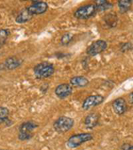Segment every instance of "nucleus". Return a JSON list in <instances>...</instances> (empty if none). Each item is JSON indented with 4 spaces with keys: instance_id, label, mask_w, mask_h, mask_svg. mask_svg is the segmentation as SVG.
<instances>
[{
    "instance_id": "f3484780",
    "label": "nucleus",
    "mask_w": 133,
    "mask_h": 150,
    "mask_svg": "<svg viewBox=\"0 0 133 150\" xmlns=\"http://www.w3.org/2000/svg\"><path fill=\"white\" fill-rule=\"evenodd\" d=\"M106 23L110 27V28H113V27H115L116 26V23H117V16L115 15V14H112V13H109V14H107L104 19H103Z\"/></svg>"
},
{
    "instance_id": "7ed1b4c3",
    "label": "nucleus",
    "mask_w": 133,
    "mask_h": 150,
    "mask_svg": "<svg viewBox=\"0 0 133 150\" xmlns=\"http://www.w3.org/2000/svg\"><path fill=\"white\" fill-rule=\"evenodd\" d=\"M93 139V136L91 133H80V134H76L71 136L68 142H66V145L69 148H76L79 146H81L82 144L88 142L90 140H91Z\"/></svg>"
},
{
    "instance_id": "dca6fc26",
    "label": "nucleus",
    "mask_w": 133,
    "mask_h": 150,
    "mask_svg": "<svg viewBox=\"0 0 133 150\" xmlns=\"http://www.w3.org/2000/svg\"><path fill=\"white\" fill-rule=\"evenodd\" d=\"M130 5H131V1H129V0H120V1H118V7L120 13H127L130 9Z\"/></svg>"
},
{
    "instance_id": "1a4fd4ad",
    "label": "nucleus",
    "mask_w": 133,
    "mask_h": 150,
    "mask_svg": "<svg viewBox=\"0 0 133 150\" xmlns=\"http://www.w3.org/2000/svg\"><path fill=\"white\" fill-rule=\"evenodd\" d=\"M22 63V61L16 57H11L6 59V61L0 64V70H13L20 67Z\"/></svg>"
},
{
    "instance_id": "412c9836",
    "label": "nucleus",
    "mask_w": 133,
    "mask_h": 150,
    "mask_svg": "<svg viewBox=\"0 0 133 150\" xmlns=\"http://www.w3.org/2000/svg\"><path fill=\"white\" fill-rule=\"evenodd\" d=\"M131 50V44L130 43H125L121 47V52H126Z\"/></svg>"
},
{
    "instance_id": "a211bd4d",
    "label": "nucleus",
    "mask_w": 133,
    "mask_h": 150,
    "mask_svg": "<svg viewBox=\"0 0 133 150\" xmlns=\"http://www.w3.org/2000/svg\"><path fill=\"white\" fill-rule=\"evenodd\" d=\"M9 35L10 31L8 29H0V48H2V46L6 44Z\"/></svg>"
},
{
    "instance_id": "20e7f679",
    "label": "nucleus",
    "mask_w": 133,
    "mask_h": 150,
    "mask_svg": "<svg viewBox=\"0 0 133 150\" xmlns=\"http://www.w3.org/2000/svg\"><path fill=\"white\" fill-rule=\"evenodd\" d=\"M96 13V6L94 4L85 5L83 6L79 7L75 12V17L81 20H87L92 17Z\"/></svg>"
},
{
    "instance_id": "f257e3e1",
    "label": "nucleus",
    "mask_w": 133,
    "mask_h": 150,
    "mask_svg": "<svg viewBox=\"0 0 133 150\" xmlns=\"http://www.w3.org/2000/svg\"><path fill=\"white\" fill-rule=\"evenodd\" d=\"M34 73L38 79L48 78L53 75L54 67L49 62H42L34 68Z\"/></svg>"
},
{
    "instance_id": "f03ea898",
    "label": "nucleus",
    "mask_w": 133,
    "mask_h": 150,
    "mask_svg": "<svg viewBox=\"0 0 133 150\" xmlns=\"http://www.w3.org/2000/svg\"><path fill=\"white\" fill-rule=\"evenodd\" d=\"M73 126H74V120L68 116H61L58 118L53 125L54 130L59 133H64L69 132Z\"/></svg>"
},
{
    "instance_id": "0eeeda50",
    "label": "nucleus",
    "mask_w": 133,
    "mask_h": 150,
    "mask_svg": "<svg viewBox=\"0 0 133 150\" xmlns=\"http://www.w3.org/2000/svg\"><path fill=\"white\" fill-rule=\"evenodd\" d=\"M28 12L34 16V15H39L45 13L48 9V5L45 2L43 1H34L32 4L27 7Z\"/></svg>"
},
{
    "instance_id": "9b49d317",
    "label": "nucleus",
    "mask_w": 133,
    "mask_h": 150,
    "mask_svg": "<svg viewBox=\"0 0 133 150\" xmlns=\"http://www.w3.org/2000/svg\"><path fill=\"white\" fill-rule=\"evenodd\" d=\"M113 109L115 114L122 115L127 111V103L124 99L118 98L113 102Z\"/></svg>"
},
{
    "instance_id": "aec40b11",
    "label": "nucleus",
    "mask_w": 133,
    "mask_h": 150,
    "mask_svg": "<svg viewBox=\"0 0 133 150\" xmlns=\"http://www.w3.org/2000/svg\"><path fill=\"white\" fill-rule=\"evenodd\" d=\"M72 39H73V37L69 33H66L61 38V44L63 45H68L72 41Z\"/></svg>"
},
{
    "instance_id": "2eb2a0df",
    "label": "nucleus",
    "mask_w": 133,
    "mask_h": 150,
    "mask_svg": "<svg viewBox=\"0 0 133 150\" xmlns=\"http://www.w3.org/2000/svg\"><path fill=\"white\" fill-rule=\"evenodd\" d=\"M96 6V12H103L109 10L113 7V4L105 1V0H101V1H95L94 3Z\"/></svg>"
},
{
    "instance_id": "6e6552de",
    "label": "nucleus",
    "mask_w": 133,
    "mask_h": 150,
    "mask_svg": "<svg viewBox=\"0 0 133 150\" xmlns=\"http://www.w3.org/2000/svg\"><path fill=\"white\" fill-rule=\"evenodd\" d=\"M104 101V97L101 95H91L87 97L83 103V108L84 110H89L93 107H96L99 104H101Z\"/></svg>"
},
{
    "instance_id": "f8f14e48",
    "label": "nucleus",
    "mask_w": 133,
    "mask_h": 150,
    "mask_svg": "<svg viewBox=\"0 0 133 150\" xmlns=\"http://www.w3.org/2000/svg\"><path fill=\"white\" fill-rule=\"evenodd\" d=\"M99 115L97 113H91L89 114L84 120V125L87 129H93L98 124Z\"/></svg>"
},
{
    "instance_id": "4be33fe9",
    "label": "nucleus",
    "mask_w": 133,
    "mask_h": 150,
    "mask_svg": "<svg viewBox=\"0 0 133 150\" xmlns=\"http://www.w3.org/2000/svg\"><path fill=\"white\" fill-rule=\"evenodd\" d=\"M122 150H133L132 145L128 144V143H125V144H123L122 146Z\"/></svg>"
},
{
    "instance_id": "423d86ee",
    "label": "nucleus",
    "mask_w": 133,
    "mask_h": 150,
    "mask_svg": "<svg viewBox=\"0 0 133 150\" xmlns=\"http://www.w3.org/2000/svg\"><path fill=\"white\" fill-rule=\"evenodd\" d=\"M108 47V44L104 40H97L96 42L92 43L87 49V54L91 56H95L103 52Z\"/></svg>"
},
{
    "instance_id": "6ab92c4d",
    "label": "nucleus",
    "mask_w": 133,
    "mask_h": 150,
    "mask_svg": "<svg viewBox=\"0 0 133 150\" xmlns=\"http://www.w3.org/2000/svg\"><path fill=\"white\" fill-rule=\"evenodd\" d=\"M8 115H9V110L6 108L0 107V124L7 121Z\"/></svg>"
},
{
    "instance_id": "9d476101",
    "label": "nucleus",
    "mask_w": 133,
    "mask_h": 150,
    "mask_svg": "<svg viewBox=\"0 0 133 150\" xmlns=\"http://www.w3.org/2000/svg\"><path fill=\"white\" fill-rule=\"evenodd\" d=\"M73 93V87L69 83H62L56 87L55 94L59 99H66L70 96Z\"/></svg>"
},
{
    "instance_id": "5701e85b",
    "label": "nucleus",
    "mask_w": 133,
    "mask_h": 150,
    "mask_svg": "<svg viewBox=\"0 0 133 150\" xmlns=\"http://www.w3.org/2000/svg\"><path fill=\"white\" fill-rule=\"evenodd\" d=\"M132 95H133V93H130V94H129V100H130V104H132Z\"/></svg>"
},
{
    "instance_id": "b1692460",
    "label": "nucleus",
    "mask_w": 133,
    "mask_h": 150,
    "mask_svg": "<svg viewBox=\"0 0 133 150\" xmlns=\"http://www.w3.org/2000/svg\"><path fill=\"white\" fill-rule=\"evenodd\" d=\"M0 150H2V149H0Z\"/></svg>"
},
{
    "instance_id": "ddd939ff",
    "label": "nucleus",
    "mask_w": 133,
    "mask_h": 150,
    "mask_svg": "<svg viewBox=\"0 0 133 150\" xmlns=\"http://www.w3.org/2000/svg\"><path fill=\"white\" fill-rule=\"evenodd\" d=\"M32 17H33V15L28 12V10L27 8H25V9H23L22 11H21L19 13V14L17 15L15 21H16L17 23L21 24V23H25V22L28 21L29 20H31Z\"/></svg>"
},
{
    "instance_id": "39448f33",
    "label": "nucleus",
    "mask_w": 133,
    "mask_h": 150,
    "mask_svg": "<svg viewBox=\"0 0 133 150\" xmlns=\"http://www.w3.org/2000/svg\"><path fill=\"white\" fill-rule=\"evenodd\" d=\"M38 125L33 122H26L20 126L19 139L21 140H28L32 137V132Z\"/></svg>"
},
{
    "instance_id": "4468645a",
    "label": "nucleus",
    "mask_w": 133,
    "mask_h": 150,
    "mask_svg": "<svg viewBox=\"0 0 133 150\" xmlns=\"http://www.w3.org/2000/svg\"><path fill=\"white\" fill-rule=\"evenodd\" d=\"M89 83V80L84 76H75L70 80V85L76 87H84Z\"/></svg>"
}]
</instances>
